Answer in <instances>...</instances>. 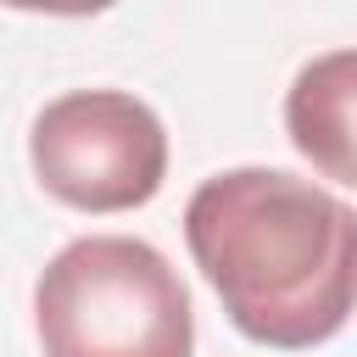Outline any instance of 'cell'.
<instances>
[{
	"instance_id": "6da1fadb",
	"label": "cell",
	"mask_w": 357,
	"mask_h": 357,
	"mask_svg": "<svg viewBox=\"0 0 357 357\" xmlns=\"http://www.w3.org/2000/svg\"><path fill=\"white\" fill-rule=\"evenodd\" d=\"M184 240L229 324L273 351L346 329L357 290V212L284 167H223L184 206Z\"/></svg>"
},
{
	"instance_id": "7a4b0ae2",
	"label": "cell",
	"mask_w": 357,
	"mask_h": 357,
	"mask_svg": "<svg viewBox=\"0 0 357 357\" xmlns=\"http://www.w3.org/2000/svg\"><path fill=\"white\" fill-rule=\"evenodd\" d=\"M33 335L45 357H190L195 307L151 240L84 234L39 268Z\"/></svg>"
},
{
	"instance_id": "3957f363",
	"label": "cell",
	"mask_w": 357,
	"mask_h": 357,
	"mask_svg": "<svg viewBox=\"0 0 357 357\" xmlns=\"http://www.w3.org/2000/svg\"><path fill=\"white\" fill-rule=\"evenodd\" d=\"M28 162L39 190L73 212H134L167 178V128L128 89H67L39 106Z\"/></svg>"
},
{
	"instance_id": "277c9868",
	"label": "cell",
	"mask_w": 357,
	"mask_h": 357,
	"mask_svg": "<svg viewBox=\"0 0 357 357\" xmlns=\"http://www.w3.org/2000/svg\"><path fill=\"white\" fill-rule=\"evenodd\" d=\"M351 73L357 56L340 45L318 61H307L284 95V128L290 145L335 184H357V162H351Z\"/></svg>"
},
{
	"instance_id": "5b68a950",
	"label": "cell",
	"mask_w": 357,
	"mask_h": 357,
	"mask_svg": "<svg viewBox=\"0 0 357 357\" xmlns=\"http://www.w3.org/2000/svg\"><path fill=\"white\" fill-rule=\"evenodd\" d=\"M0 6H11V11H45V17H100L117 0H0Z\"/></svg>"
}]
</instances>
